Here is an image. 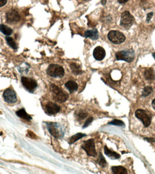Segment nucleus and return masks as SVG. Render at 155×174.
<instances>
[{
  "label": "nucleus",
  "mask_w": 155,
  "mask_h": 174,
  "mask_svg": "<svg viewBox=\"0 0 155 174\" xmlns=\"http://www.w3.org/2000/svg\"><path fill=\"white\" fill-rule=\"evenodd\" d=\"M84 1H89V0H84Z\"/></svg>",
  "instance_id": "c9c22d12"
},
{
  "label": "nucleus",
  "mask_w": 155,
  "mask_h": 174,
  "mask_svg": "<svg viewBox=\"0 0 155 174\" xmlns=\"http://www.w3.org/2000/svg\"><path fill=\"white\" fill-rule=\"evenodd\" d=\"M86 136V134H82V133H78V134H75V135H73L71 137L69 138V144H72L77 142L78 140L82 138L83 137Z\"/></svg>",
  "instance_id": "412c9836"
},
{
  "label": "nucleus",
  "mask_w": 155,
  "mask_h": 174,
  "mask_svg": "<svg viewBox=\"0 0 155 174\" xmlns=\"http://www.w3.org/2000/svg\"><path fill=\"white\" fill-rule=\"evenodd\" d=\"M65 86L70 93L76 92L78 88V84L74 81L70 80L66 83Z\"/></svg>",
  "instance_id": "dca6fc26"
},
{
  "label": "nucleus",
  "mask_w": 155,
  "mask_h": 174,
  "mask_svg": "<svg viewBox=\"0 0 155 174\" xmlns=\"http://www.w3.org/2000/svg\"><path fill=\"white\" fill-rule=\"evenodd\" d=\"M50 90L52 93L53 100L58 103H64L68 99V94L55 84H51Z\"/></svg>",
  "instance_id": "f03ea898"
},
{
  "label": "nucleus",
  "mask_w": 155,
  "mask_h": 174,
  "mask_svg": "<svg viewBox=\"0 0 155 174\" xmlns=\"http://www.w3.org/2000/svg\"><path fill=\"white\" fill-rule=\"evenodd\" d=\"M153 91V89L152 87H150V86H147V87H144V89H143L141 96L144 97H147L152 93Z\"/></svg>",
  "instance_id": "a878e982"
},
{
  "label": "nucleus",
  "mask_w": 155,
  "mask_h": 174,
  "mask_svg": "<svg viewBox=\"0 0 155 174\" xmlns=\"http://www.w3.org/2000/svg\"><path fill=\"white\" fill-rule=\"evenodd\" d=\"M93 117H90L87 119V120L85 122V124H84V126H83V128H86L87 127L89 126V125L90 124V123H91L92 121H93Z\"/></svg>",
  "instance_id": "cd10ccee"
},
{
  "label": "nucleus",
  "mask_w": 155,
  "mask_h": 174,
  "mask_svg": "<svg viewBox=\"0 0 155 174\" xmlns=\"http://www.w3.org/2000/svg\"><path fill=\"white\" fill-rule=\"evenodd\" d=\"M106 0H102L101 3L103 5H105L106 3Z\"/></svg>",
  "instance_id": "72a5a7b5"
},
{
  "label": "nucleus",
  "mask_w": 155,
  "mask_h": 174,
  "mask_svg": "<svg viewBox=\"0 0 155 174\" xmlns=\"http://www.w3.org/2000/svg\"><path fill=\"white\" fill-rule=\"evenodd\" d=\"M153 57H154V58L155 60V53H153Z\"/></svg>",
  "instance_id": "f704fd0d"
},
{
  "label": "nucleus",
  "mask_w": 155,
  "mask_h": 174,
  "mask_svg": "<svg viewBox=\"0 0 155 174\" xmlns=\"http://www.w3.org/2000/svg\"><path fill=\"white\" fill-rule=\"evenodd\" d=\"M135 116L136 118L142 121L144 127H148L151 123L152 117L148 114V112L144 110L139 109L135 112Z\"/></svg>",
  "instance_id": "39448f33"
},
{
  "label": "nucleus",
  "mask_w": 155,
  "mask_h": 174,
  "mask_svg": "<svg viewBox=\"0 0 155 174\" xmlns=\"http://www.w3.org/2000/svg\"><path fill=\"white\" fill-rule=\"evenodd\" d=\"M3 96L5 101L9 104H14L17 102V96L15 92L10 88H8L4 91Z\"/></svg>",
  "instance_id": "9d476101"
},
{
  "label": "nucleus",
  "mask_w": 155,
  "mask_h": 174,
  "mask_svg": "<svg viewBox=\"0 0 155 174\" xmlns=\"http://www.w3.org/2000/svg\"><path fill=\"white\" fill-rule=\"evenodd\" d=\"M144 140H146L149 142H155L154 138H144Z\"/></svg>",
  "instance_id": "c756f323"
},
{
  "label": "nucleus",
  "mask_w": 155,
  "mask_h": 174,
  "mask_svg": "<svg viewBox=\"0 0 155 174\" xmlns=\"http://www.w3.org/2000/svg\"><path fill=\"white\" fill-rule=\"evenodd\" d=\"M47 73L49 76L54 78L63 77L65 74L64 68L60 65L52 64L48 67Z\"/></svg>",
  "instance_id": "7ed1b4c3"
},
{
  "label": "nucleus",
  "mask_w": 155,
  "mask_h": 174,
  "mask_svg": "<svg viewBox=\"0 0 155 174\" xmlns=\"http://www.w3.org/2000/svg\"><path fill=\"white\" fill-rule=\"evenodd\" d=\"M0 31L6 36L11 35L13 32L11 28L7 27L6 25H3V24L0 25Z\"/></svg>",
  "instance_id": "5701e85b"
},
{
  "label": "nucleus",
  "mask_w": 155,
  "mask_h": 174,
  "mask_svg": "<svg viewBox=\"0 0 155 174\" xmlns=\"http://www.w3.org/2000/svg\"><path fill=\"white\" fill-rule=\"evenodd\" d=\"M135 52L132 49L119 51L116 54V58L118 60H124L128 63L132 62L134 59Z\"/></svg>",
  "instance_id": "20e7f679"
},
{
  "label": "nucleus",
  "mask_w": 155,
  "mask_h": 174,
  "mask_svg": "<svg viewBox=\"0 0 155 174\" xmlns=\"http://www.w3.org/2000/svg\"><path fill=\"white\" fill-rule=\"evenodd\" d=\"M85 36L86 38H90L93 40H97L99 37L98 31L96 29L88 30L85 32Z\"/></svg>",
  "instance_id": "4468645a"
},
{
  "label": "nucleus",
  "mask_w": 155,
  "mask_h": 174,
  "mask_svg": "<svg viewBox=\"0 0 155 174\" xmlns=\"http://www.w3.org/2000/svg\"><path fill=\"white\" fill-rule=\"evenodd\" d=\"M113 173L116 174H126L128 173L127 169L122 166H115L112 168Z\"/></svg>",
  "instance_id": "aec40b11"
},
{
  "label": "nucleus",
  "mask_w": 155,
  "mask_h": 174,
  "mask_svg": "<svg viewBox=\"0 0 155 174\" xmlns=\"http://www.w3.org/2000/svg\"><path fill=\"white\" fill-rule=\"evenodd\" d=\"M20 19L19 13L14 10H11L6 13V20L8 23L17 22Z\"/></svg>",
  "instance_id": "ddd939ff"
},
{
  "label": "nucleus",
  "mask_w": 155,
  "mask_h": 174,
  "mask_svg": "<svg viewBox=\"0 0 155 174\" xmlns=\"http://www.w3.org/2000/svg\"><path fill=\"white\" fill-rule=\"evenodd\" d=\"M152 107L155 110V99L153 100L152 103Z\"/></svg>",
  "instance_id": "473e14b6"
},
{
  "label": "nucleus",
  "mask_w": 155,
  "mask_h": 174,
  "mask_svg": "<svg viewBox=\"0 0 155 174\" xmlns=\"http://www.w3.org/2000/svg\"><path fill=\"white\" fill-rule=\"evenodd\" d=\"M75 117L78 121L84 120L87 116H88V113L85 110L80 109L78 110L77 112L74 113Z\"/></svg>",
  "instance_id": "6ab92c4d"
},
{
  "label": "nucleus",
  "mask_w": 155,
  "mask_h": 174,
  "mask_svg": "<svg viewBox=\"0 0 155 174\" xmlns=\"http://www.w3.org/2000/svg\"><path fill=\"white\" fill-rule=\"evenodd\" d=\"M47 128L50 134L54 138L61 139L63 138L65 135V130L63 127L57 122H46Z\"/></svg>",
  "instance_id": "f257e3e1"
},
{
  "label": "nucleus",
  "mask_w": 155,
  "mask_h": 174,
  "mask_svg": "<svg viewBox=\"0 0 155 174\" xmlns=\"http://www.w3.org/2000/svg\"><path fill=\"white\" fill-rule=\"evenodd\" d=\"M134 18L128 11H125L122 14L120 25L125 29H129L134 23Z\"/></svg>",
  "instance_id": "423d86ee"
},
{
  "label": "nucleus",
  "mask_w": 155,
  "mask_h": 174,
  "mask_svg": "<svg viewBox=\"0 0 155 174\" xmlns=\"http://www.w3.org/2000/svg\"><path fill=\"white\" fill-rule=\"evenodd\" d=\"M144 76L147 80H153L155 78L154 71L152 68L147 69L144 72Z\"/></svg>",
  "instance_id": "a211bd4d"
},
{
  "label": "nucleus",
  "mask_w": 155,
  "mask_h": 174,
  "mask_svg": "<svg viewBox=\"0 0 155 174\" xmlns=\"http://www.w3.org/2000/svg\"><path fill=\"white\" fill-rule=\"evenodd\" d=\"M93 55L94 58L97 60H102L106 56L105 49L101 46H97L94 49Z\"/></svg>",
  "instance_id": "f8f14e48"
},
{
  "label": "nucleus",
  "mask_w": 155,
  "mask_h": 174,
  "mask_svg": "<svg viewBox=\"0 0 155 174\" xmlns=\"http://www.w3.org/2000/svg\"><path fill=\"white\" fill-rule=\"evenodd\" d=\"M61 110V108L55 103L49 102L44 107V111L48 115H54L57 114Z\"/></svg>",
  "instance_id": "9b49d317"
},
{
  "label": "nucleus",
  "mask_w": 155,
  "mask_h": 174,
  "mask_svg": "<svg viewBox=\"0 0 155 174\" xmlns=\"http://www.w3.org/2000/svg\"><path fill=\"white\" fill-rule=\"evenodd\" d=\"M81 147L86 151V153L89 156L95 157L97 155L95 146L94 141L93 139L84 141Z\"/></svg>",
  "instance_id": "6e6552de"
},
{
  "label": "nucleus",
  "mask_w": 155,
  "mask_h": 174,
  "mask_svg": "<svg viewBox=\"0 0 155 174\" xmlns=\"http://www.w3.org/2000/svg\"><path fill=\"white\" fill-rule=\"evenodd\" d=\"M7 0H0V7L6 4Z\"/></svg>",
  "instance_id": "7c9ffc66"
},
{
  "label": "nucleus",
  "mask_w": 155,
  "mask_h": 174,
  "mask_svg": "<svg viewBox=\"0 0 155 174\" xmlns=\"http://www.w3.org/2000/svg\"><path fill=\"white\" fill-rule=\"evenodd\" d=\"M70 68L73 73L76 75H79L82 74V71L80 66L75 63H72L70 64Z\"/></svg>",
  "instance_id": "4be33fe9"
},
{
  "label": "nucleus",
  "mask_w": 155,
  "mask_h": 174,
  "mask_svg": "<svg viewBox=\"0 0 155 174\" xmlns=\"http://www.w3.org/2000/svg\"><path fill=\"white\" fill-rule=\"evenodd\" d=\"M104 153L107 157H109L113 160L118 159L120 158V155L119 153L112 151L111 150H109L107 146H105L104 148Z\"/></svg>",
  "instance_id": "2eb2a0df"
},
{
  "label": "nucleus",
  "mask_w": 155,
  "mask_h": 174,
  "mask_svg": "<svg viewBox=\"0 0 155 174\" xmlns=\"http://www.w3.org/2000/svg\"><path fill=\"white\" fill-rule=\"evenodd\" d=\"M21 82L24 87L31 93H33L37 87L36 82L29 78L22 77Z\"/></svg>",
  "instance_id": "1a4fd4ad"
},
{
  "label": "nucleus",
  "mask_w": 155,
  "mask_h": 174,
  "mask_svg": "<svg viewBox=\"0 0 155 174\" xmlns=\"http://www.w3.org/2000/svg\"><path fill=\"white\" fill-rule=\"evenodd\" d=\"M96 162L102 168H105L107 165V162L101 152H100L98 159Z\"/></svg>",
  "instance_id": "b1692460"
},
{
  "label": "nucleus",
  "mask_w": 155,
  "mask_h": 174,
  "mask_svg": "<svg viewBox=\"0 0 155 174\" xmlns=\"http://www.w3.org/2000/svg\"><path fill=\"white\" fill-rule=\"evenodd\" d=\"M153 12H150V13L148 14L147 17V21H148V22H149V21L151 20L152 17H153Z\"/></svg>",
  "instance_id": "c85d7f7f"
},
{
  "label": "nucleus",
  "mask_w": 155,
  "mask_h": 174,
  "mask_svg": "<svg viewBox=\"0 0 155 174\" xmlns=\"http://www.w3.org/2000/svg\"><path fill=\"white\" fill-rule=\"evenodd\" d=\"M109 40L114 44H120L125 40L124 35L119 31H112L107 35Z\"/></svg>",
  "instance_id": "0eeeda50"
},
{
  "label": "nucleus",
  "mask_w": 155,
  "mask_h": 174,
  "mask_svg": "<svg viewBox=\"0 0 155 174\" xmlns=\"http://www.w3.org/2000/svg\"><path fill=\"white\" fill-rule=\"evenodd\" d=\"M16 115L19 117L27 121H30L32 119L31 117L26 112L24 108L21 109L16 112Z\"/></svg>",
  "instance_id": "f3484780"
},
{
  "label": "nucleus",
  "mask_w": 155,
  "mask_h": 174,
  "mask_svg": "<svg viewBox=\"0 0 155 174\" xmlns=\"http://www.w3.org/2000/svg\"><path fill=\"white\" fill-rule=\"evenodd\" d=\"M108 124L115 125V126H120V127H124L125 124L124 121L119 119H114L112 121L109 122Z\"/></svg>",
  "instance_id": "bb28decb"
},
{
  "label": "nucleus",
  "mask_w": 155,
  "mask_h": 174,
  "mask_svg": "<svg viewBox=\"0 0 155 174\" xmlns=\"http://www.w3.org/2000/svg\"><path fill=\"white\" fill-rule=\"evenodd\" d=\"M128 1V0H118V2L120 4L125 3L127 2Z\"/></svg>",
  "instance_id": "2f4dec72"
},
{
  "label": "nucleus",
  "mask_w": 155,
  "mask_h": 174,
  "mask_svg": "<svg viewBox=\"0 0 155 174\" xmlns=\"http://www.w3.org/2000/svg\"><path fill=\"white\" fill-rule=\"evenodd\" d=\"M6 41H7L8 44V45H9L10 47H11L14 49H17V45L15 43V42L14 40L12 38L9 36H6Z\"/></svg>",
  "instance_id": "393cba45"
}]
</instances>
